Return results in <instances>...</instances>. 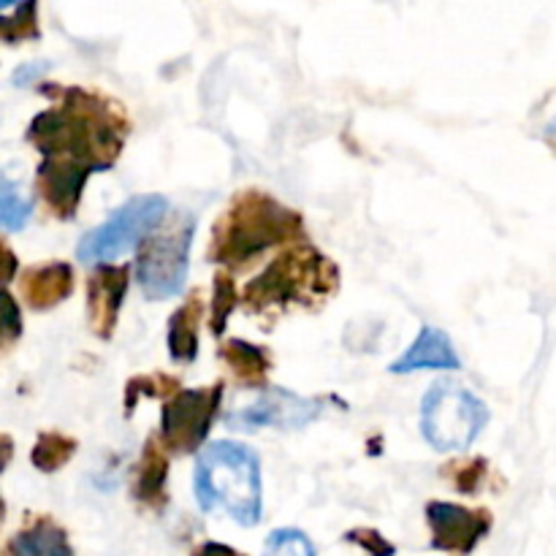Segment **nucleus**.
<instances>
[{
  "label": "nucleus",
  "instance_id": "nucleus-32",
  "mask_svg": "<svg viewBox=\"0 0 556 556\" xmlns=\"http://www.w3.org/2000/svg\"><path fill=\"white\" fill-rule=\"evenodd\" d=\"M0 519H3V500H0Z\"/></svg>",
  "mask_w": 556,
  "mask_h": 556
},
{
  "label": "nucleus",
  "instance_id": "nucleus-11",
  "mask_svg": "<svg viewBox=\"0 0 556 556\" xmlns=\"http://www.w3.org/2000/svg\"><path fill=\"white\" fill-rule=\"evenodd\" d=\"M128 293V266H98L87 280V315L90 329L109 340L117 329L119 309Z\"/></svg>",
  "mask_w": 556,
  "mask_h": 556
},
{
  "label": "nucleus",
  "instance_id": "nucleus-23",
  "mask_svg": "<svg viewBox=\"0 0 556 556\" xmlns=\"http://www.w3.org/2000/svg\"><path fill=\"white\" fill-rule=\"evenodd\" d=\"M177 380L174 378H166V375H150V378H134L128 383V389H125V407H128V413L134 410L136 402L141 400V396H172L177 389Z\"/></svg>",
  "mask_w": 556,
  "mask_h": 556
},
{
  "label": "nucleus",
  "instance_id": "nucleus-8",
  "mask_svg": "<svg viewBox=\"0 0 556 556\" xmlns=\"http://www.w3.org/2000/svg\"><path fill=\"white\" fill-rule=\"evenodd\" d=\"M223 386L210 389L174 391L161 413V443L172 454H190L210 434L212 421L220 410Z\"/></svg>",
  "mask_w": 556,
  "mask_h": 556
},
{
  "label": "nucleus",
  "instance_id": "nucleus-16",
  "mask_svg": "<svg viewBox=\"0 0 556 556\" xmlns=\"http://www.w3.org/2000/svg\"><path fill=\"white\" fill-rule=\"evenodd\" d=\"M220 358L228 364V369L233 372V378H237L242 386H250V389H255V386H264L266 375H269V369H271L269 351L261 345H253V342H244V340L223 342Z\"/></svg>",
  "mask_w": 556,
  "mask_h": 556
},
{
  "label": "nucleus",
  "instance_id": "nucleus-30",
  "mask_svg": "<svg viewBox=\"0 0 556 556\" xmlns=\"http://www.w3.org/2000/svg\"><path fill=\"white\" fill-rule=\"evenodd\" d=\"M546 136H548V141H554V144H556V117L552 119V123H548V128H546Z\"/></svg>",
  "mask_w": 556,
  "mask_h": 556
},
{
  "label": "nucleus",
  "instance_id": "nucleus-5",
  "mask_svg": "<svg viewBox=\"0 0 556 556\" xmlns=\"http://www.w3.org/2000/svg\"><path fill=\"white\" fill-rule=\"evenodd\" d=\"M489 421V410L472 391L440 380L424 396L421 432L432 448L467 451Z\"/></svg>",
  "mask_w": 556,
  "mask_h": 556
},
{
  "label": "nucleus",
  "instance_id": "nucleus-2",
  "mask_svg": "<svg viewBox=\"0 0 556 556\" xmlns=\"http://www.w3.org/2000/svg\"><path fill=\"white\" fill-rule=\"evenodd\" d=\"M302 228V217L293 210H286L261 190H244L215 226L210 258L217 264L244 266L266 250L299 239Z\"/></svg>",
  "mask_w": 556,
  "mask_h": 556
},
{
  "label": "nucleus",
  "instance_id": "nucleus-17",
  "mask_svg": "<svg viewBox=\"0 0 556 556\" xmlns=\"http://www.w3.org/2000/svg\"><path fill=\"white\" fill-rule=\"evenodd\" d=\"M166 478H168V459L155 440L144 445V459H141L139 478H136V497L144 503L155 505L166 497Z\"/></svg>",
  "mask_w": 556,
  "mask_h": 556
},
{
  "label": "nucleus",
  "instance_id": "nucleus-18",
  "mask_svg": "<svg viewBox=\"0 0 556 556\" xmlns=\"http://www.w3.org/2000/svg\"><path fill=\"white\" fill-rule=\"evenodd\" d=\"M11 552L14 556H74L68 541H65V532L49 521H41V525L22 532Z\"/></svg>",
  "mask_w": 556,
  "mask_h": 556
},
{
  "label": "nucleus",
  "instance_id": "nucleus-12",
  "mask_svg": "<svg viewBox=\"0 0 556 556\" xmlns=\"http://www.w3.org/2000/svg\"><path fill=\"white\" fill-rule=\"evenodd\" d=\"M427 516L434 532V548H445V552H470L489 532V516L472 514L462 505L432 503Z\"/></svg>",
  "mask_w": 556,
  "mask_h": 556
},
{
  "label": "nucleus",
  "instance_id": "nucleus-1",
  "mask_svg": "<svg viewBox=\"0 0 556 556\" xmlns=\"http://www.w3.org/2000/svg\"><path fill=\"white\" fill-rule=\"evenodd\" d=\"M123 123L112 117L106 103L85 90H65L60 106L47 109L30 123L27 139L43 157H71L106 172L123 150Z\"/></svg>",
  "mask_w": 556,
  "mask_h": 556
},
{
  "label": "nucleus",
  "instance_id": "nucleus-9",
  "mask_svg": "<svg viewBox=\"0 0 556 556\" xmlns=\"http://www.w3.org/2000/svg\"><path fill=\"white\" fill-rule=\"evenodd\" d=\"M320 416L318 400H304V396L291 394L286 389H271L261 396L253 405L242 407V410L231 413L226 418L228 427L239 429V432H253L261 427H277V429H302L309 421Z\"/></svg>",
  "mask_w": 556,
  "mask_h": 556
},
{
  "label": "nucleus",
  "instance_id": "nucleus-25",
  "mask_svg": "<svg viewBox=\"0 0 556 556\" xmlns=\"http://www.w3.org/2000/svg\"><path fill=\"white\" fill-rule=\"evenodd\" d=\"M486 472V462L476 459V462H462V465L454 467V483L459 492H476L478 481Z\"/></svg>",
  "mask_w": 556,
  "mask_h": 556
},
{
  "label": "nucleus",
  "instance_id": "nucleus-28",
  "mask_svg": "<svg viewBox=\"0 0 556 556\" xmlns=\"http://www.w3.org/2000/svg\"><path fill=\"white\" fill-rule=\"evenodd\" d=\"M43 68H47V65H43ZM43 68H38V65H33V68H22L20 74L14 76V81L16 85H27V81H33V76H41Z\"/></svg>",
  "mask_w": 556,
  "mask_h": 556
},
{
  "label": "nucleus",
  "instance_id": "nucleus-7",
  "mask_svg": "<svg viewBox=\"0 0 556 556\" xmlns=\"http://www.w3.org/2000/svg\"><path fill=\"white\" fill-rule=\"evenodd\" d=\"M193 242V220L177 217L163 231L150 233L136 261V280L152 302L177 296L188 277V253Z\"/></svg>",
  "mask_w": 556,
  "mask_h": 556
},
{
  "label": "nucleus",
  "instance_id": "nucleus-19",
  "mask_svg": "<svg viewBox=\"0 0 556 556\" xmlns=\"http://www.w3.org/2000/svg\"><path fill=\"white\" fill-rule=\"evenodd\" d=\"M33 215V201L0 174V228L3 231H22Z\"/></svg>",
  "mask_w": 556,
  "mask_h": 556
},
{
  "label": "nucleus",
  "instance_id": "nucleus-21",
  "mask_svg": "<svg viewBox=\"0 0 556 556\" xmlns=\"http://www.w3.org/2000/svg\"><path fill=\"white\" fill-rule=\"evenodd\" d=\"M233 307H237V286L233 277L220 271L215 277V288H212V313H210V329L212 334H223L226 331L228 318H231Z\"/></svg>",
  "mask_w": 556,
  "mask_h": 556
},
{
  "label": "nucleus",
  "instance_id": "nucleus-14",
  "mask_svg": "<svg viewBox=\"0 0 556 556\" xmlns=\"http://www.w3.org/2000/svg\"><path fill=\"white\" fill-rule=\"evenodd\" d=\"M74 291V269L68 264H43L30 269L22 277V296L27 299L33 309H49L71 296Z\"/></svg>",
  "mask_w": 556,
  "mask_h": 556
},
{
  "label": "nucleus",
  "instance_id": "nucleus-26",
  "mask_svg": "<svg viewBox=\"0 0 556 556\" xmlns=\"http://www.w3.org/2000/svg\"><path fill=\"white\" fill-rule=\"evenodd\" d=\"M16 275V255L9 244L0 239V282H9Z\"/></svg>",
  "mask_w": 556,
  "mask_h": 556
},
{
  "label": "nucleus",
  "instance_id": "nucleus-3",
  "mask_svg": "<svg viewBox=\"0 0 556 556\" xmlns=\"http://www.w3.org/2000/svg\"><path fill=\"white\" fill-rule=\"evenodd\" d=\"M195 500L201 510H226L242 527L261 521V462L248 445L233 440H215L195 462Z\"/></svg>",
  "mask_w": 556,
  "mask_h": 556
},
{
  "label": "nucleus",
  "instance_id": "nucleus-27",
  "mask_svg": "<svg viewBox=\"0 0 556 556\" xmlns=\"http://www.w3.org/2000/svg\"><path fill=\"white\" fill-rule=\"evenodd\" d=\"M11 454H14V445H11V440L5 438V434H0V470L9 465Z\"/></svg>",
  "mask_w": 556,
  "mask_h": 556
},
{
  "label": "nucleus",
  "instance_id": "nucleus-24",
  "mask_svg": "<svg viewBox=\"0 0 556 556\" xmlns=\"http://www.w3.org/2000/svg\"><path fill=\"white\" fill-rule=\"evenodd\" d=\"M22 334V318L20 307L11 299V293L0 291V345H9Z\"/></svg>",
  "mask_w": 556,
  "mask_h": 556
},
{
  "label": "nucleus",
  "instance_id": "nucleus-22",
  "mask_svg": "<svg viewBox=\"0 0 556 556\" xmlns=\"http://www.w3.org/2000/svg\"><path fill=\"white\" fill-rule=\"evenodd\" d=\"M264 556H318L309 538L299 530L271 532L264 546Z\"/></svg>",
  "mask_w": 556,
  "mask_h": 556
},
{
  "label": "nucleus",
  "instance_id": "nucleus-15",
  "mask_svg": "<svg viewBox=\"0 0 556 556\" xmlns=\"http://www.w3.org/2000/svg\"><path fill=\"white\" fill-rule=\"evenodd\" d=\"M201 315H204V304H201L199 293H193V296L172 315V320H168V356L177 364L193 362V358L199 356Z\"/></svg>",
  "mask_w": 556,
  "mask_h": 556
},
{
  "label": "nucleus",
  "instance_id": "nucleus-13",
  "mask_svg": "<svg viewBox=\"0 0 556 556\" xmlns=\"http://www.w3.org/2000/svg\"><path fill=\"white\" fill-rule=\"evenodd\" d=\"M462 362L456 356L451 337L445 331L434 329V326H424L421 334L410 345V351L402 353L394 364L391 372H418V369H459Z\"/></svg>",
  "mask_w": 556,
  "mask_h": 556
},
{
  "label": "nucleus",
  "instance_id": "nucleus-29",
  "mask_svg": "<svg viewBox=\"0 0 556 556\" xmlns=\"http://www.w3.org/2000/svg\"><path fill=\"white\" fill-rule=\"evenodd\" d=\"M199 556H239V554H233L231 548H226V546H217V543H210V546L201 548Z\"/></svg>",
  "mask_w": 556,
  "mask_h": 556
},
{
  "label": "nucleus",
  "instance_id": "nucleus-4",
  "mask_svg": "<svg viewBox=\"0 0 556 556\" xmlns=\"http://www.w3.org/2000/svg\"><path fill=\"white\" fill-rule=\"evenodd\" d=\"M337 291V266L313 248L282 253L264 275L244 288V307L255 313L291 304H318Z\"/></svg>",
  "mask_w": 556,
  "mask_h": 556
},
{
  "label": "nucleus",
  "instance_id": "nucleus-10",
  "mask_svg": "<svg viewBox=\"0 0 556 556\" xmlns=\"http://www.w3.org/2000/svg\"><path fill=\"white\" fill-rule=\"evenodd\" d=\"M90 174H96V168L87 163L71 157H43L36 177L43 204L58 217H74Z\"/></svg>",
  "mask_w": 556,
  "mask_h": 556
},
{
  "label": "nucleus",
  "instance_id": "nucleus-31",
  "mask_svg": "<svg viewBox=\"0 0 556 556\" xmlns=\"http://www.w3.org/2000/svg\"><path fill=\"white\" fill-rule=\"evenodd\" d=\"M20 3V0H0V9H5V5H14Z\"/></svg>",
  "mask_w": 556,
  "mask_h": 556
},
{
  "label": "nucleus",
  "instance_id": "nucleus-6",
  "mask_svg": "<svg viewBox=\"0 0 556 556\" xmlns=\"http://www.w3.org/2000/svg\"><path fill=\"white\" fill-rule=\"evenodd\" d=\"M168 204L163 195L147 193L136 195L128 204L119 206L103 226L92 228L76 248L81 264H106L117 255L134 250L141 239L150 237L166 217Z\"/></svg>",
  "mask_w": 556,
  "mask_h": 556
},
{
  "label": "nucleus",
  "instance_id": "nucleus-20",
  "mask_svg": "<svg viewBox=\"0 0 556 556\" xmlns=\"http://www.w3.org/2000/svg\"><path fill=\"white\" fill-rule=\"evenodd\" d=\"M76 451V440L68 434L60 432H43L38 438L36 448H33V465L41 472H54L63 465H68V459Z\"/></svg>",
  "mask_w": 556,
  "mask_h": 556
}]
</instances>
